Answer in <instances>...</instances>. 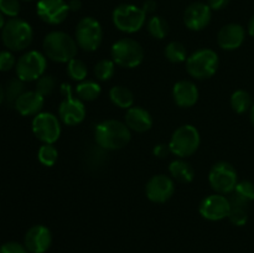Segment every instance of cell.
Returning <instances> with one entry per match:
<instances>
[{
	"label": "cell",
	"mask_w": 254,
	"mask_h": 253,
	"mask_svg": "<svg viewBox=\"0 0 254 253\" xmlns=\"http://www.w3.org/2000/svg\"><path fill=\"white\" fill-rule=\"evenodd\" d=\"M131 139L130 129L117 119H107L94 128V140L104 150H118L128 145Z\"/></svg>",
	"instance_id": "1"
},
{
	"label": "cell",
	"mask_w": 254,
	"mask_h": 253,
	"mask_svg": "<svg viewBox=\"0 0 254 253\" xmlns=\"http://www.w3.org/2000/svg\"><path fill=\"white\" fill-rule=\"evenodd\" d=\"M45 56L51 61L68 63L78 51L76 40L64 31H52L45 36L42 42Z\"/></svg>",
	"instance_id": "2"
},
{
	"label": "cell",
	"mask_w": 254,
	"mask_h": 253,
	"mask_svg": "<svg viewBox=\"0 0 254 253\" xmlns=\"http://www.w3.org/2000/svg\"><path fill=\"white\" fill-rule=\"evenodd\" d=\"M34 40L31 25L20 17H11L1 30V41L10 51H24Z\"/></svg>",
	"instance_id": "3"
},
{
	"label": "cell",
	"mask_w": 254,
	"mask_h": 253,
	"mask_svg": "<svg viewBox=\"0 0 254 253\" xmlns=\"http://www.w3.org/2000/svg\"><path fill=\"white\" fill-rule=\"evenodd\" d=\"M186 71L196 79H207L217 72L220 59L211 49H201L186 60Z\"/></svg>",
	"instance_id": "4"
},
{
	"label": "cell",
	"mask_w": 254,
	"mask_h": 253,
	"mask_svg": "<svg viewBox=\"0 0 254 253\" xmlns=\"http://www.w3.org/2000/svg\"><path fill=\"white\" fill-rule=\"evenodd\" d=\"M111 56L114 63L123 68H135L143 62L144 50L136 40L123 37L113 44Z\"/></svg>",
	"instance_id": "5"
},
{
	"label": "cell",
	"mask_w": 254,
	"mask_h": 253,
	"mask_svg": "<svg viewBox=\"0 0 254 253\" xmlns=\"http://www.w3.org/2000/svg\"><path fill=\"white\" fill-rule=\"evenodd\" d=\"M200 133L191 124H185L176 129L169 141L171 154L178 158H188L193 155L200 146Z\"/></svg>",
	"instance_id": "6"
},
{
	"label": "cell",
	"mask_w": 254,
	"mask_h": 253,
	"mask_svg": "<svg viewBox=\"0 0 254 253\" xmlns=\"http://www.w3.org/2000/svg\"><path fill=\"white\" fill-rule=\"evenodd\" d=\"M113 24L119 31L126 34H134L144 26L146 21V14L141 7L131 4H122L114 9Z\"/></svg>",
	"instance_id": "7"
},
{
	"label": "cell",
	"mask_w": 254,
	"mask_h": 253,
	"mask_svg": "<svg viewBox=\"0 0 254 253\" xmlns=\"http://www.w3.org/2000/svg\"><path fill=\"white\" fill-rule=\"evenodd\" d=\"M74 40L79 49L87 52H93L101 46L103 40V29L98 20L94 17H83L77 24Z\"/></svg>",
	"instance_id": "8"
},
{
	"label": "cell",
	"mask_w": 254,
	"mask_h": 253,
	"mask_svg": "<svg viewBox=\"0 0 254 253\" xmlns=\"http://www.w3.org/2000/svg\"><path fill=\"white\" fill-rule=\"evenodd\" d=\"M208 183L216 193L228 195L232 193L238 183V175L235 166L227 161H217L211 168Z\"/></svg>",
	"instance_id": "9"
},
{
	"label": "cell",
	"mask_w": 254,
	"mask_h": 253,
	"mask_svg": "<svg viewBox=\"0 0 254 253\" xmlns=\"http://www.w3.org/2000/svg\"><path fill=\"white\" fill-rule=\"evenodd\" d=\"M46 56L39 51H29L19 57L15 66L16 77L24 82L37 81L46 71Z\"/></svg>",
	"instance_id": "10"
},
{
	"label": "cell",
	"mask_w": 254,
	"mask_h": 253,
	"mask_svg": "<svg viewBox=\"0 0 254 253\" xmlns=\"http://www.w3.org/2000/svg\"><path fill=\"white\" fill-rule=\"evenodd\" d=\"M61 91L64 94V99L59 107V116L61 122L66 126H77L82 123L86 117V107L83 102L72 96V89L69 84H62Z\"/></svg>",
	"instance_id": "11"
},
{
	"label": "cell",
	"mask_w": 254,
	"mask_h": 253,
	"mask_svg": "<svg viewBox=\"0 0 254 253\" xmlns=\"http://www.w3.org/2000/svg\"><path fill=\"white\" fill-rule=\"evenodd\" d=\"M32 131L44 144H54L61 135V122L55 114L41 112L32 119Z\"/></svg>",
	"instance_id": "12"
},
{
	"label": "cell",
	"mask_w": 254,
	"mask_h": 253,
	"mask_svg": "<svg viewBox=\"0 0 254 253\" xmlns=\"http://www.w3.org/2000/svg\"><path fill=\"white\" fill-rule=\"evenodd\" d=\"M36 12L37 16L46 24L60 25L68 16V2L64 0H39Z\"/></svg>",
	"instance_id": "13"
},
{
	"label": "cell",
	"mask_w": 254,
	"mask_h": 253,
	"mask_svg": "<svg viewBox=\"0 0 254 253\" xmlns=\"http://www.w3.org/2000/svg\"><path fill=\"white\" fill-rule=\"evenodd\" d=\"M230 198L221 193H213L200 203V215L208 221H221L230 215Z\"/></svg>",
	"instance_id": "14"
},
{
	"label": "cell",
	"mask_w": 254,
	"mask_h": 253,
	"mask_svg": "<svg viewBox=\"0 0 254 253\" xmlns=\"http://www.w3.org/2000/svg\"><path fill=\"white\" fill-rule=\"evenodd\" d=\"M175 192L173 179L166 175H154L149 179L145 186L146 197L155 203H164L170 200Z\"/></svg>",
	"instance_id": "15"
},
{
	"label": "cell",
	"mask_w": 254,
	"mask_h": 253,
	"mask_svg": "<svg viewBox=\"0 0 254 253\" xmlns=\"http://www.w3.org/2000/svg\"><path fill=\"white\" fill-rule=\"evenodd\" d=\"M212 10L205 2H192L184 12V24L192 31H201L210 25Z\"/></svg>",
	"instance_id": "16"
},
{
	"label": "cell",
	"mask_w": 254,
	"mask_h": 253,
	"mask_svg": "<svg viewBox=\"0 0 254 253\" xmlns=\"http://www.w3.org/2000/svg\"><path fill=\"white\" fill-rule=\"evenodd\" d=\"M52 243V233L46 226L35 225L24 237V246L30 253H45Z\"/></svg>",
	"instance_id": "17"
},
{
	"label": "cell",
	"mask_w": 254,
	"mask_h": 253,
	"mask_svg": "<svg viewBox=\"0 0 254 253\" xmlns=\"http://www.w3.org/2000/svg\"><path fill=\"white\" fill-rule=\"evenodd\" d=\"M246 37V30L240 24H227L221 27L217 35V44L221 49L233 51L241 47Z\"/></svg>",
	"instance_id": "18"
},
{
	"label": "cell",
	"mask_w": 254,
	"mask_h": 253,
	"mask_svg": "<svg viewBox=\"0 0 254 253\" xmlns=\"http://www.w3.org/2000/svg\"><path fill=\"white\" fill-rule=\"evenodd\" d=\"M173 98L174 102L181 108H190L198 101L197 87L193 82L186 79L176 82L173 88Z\"/></svg>",
	"instance_id": "19"
},
{
	"label": "cell",
	"mask_w": 254,
	"mask_h": 253,
	"mask_svg": "<svg viewBox=\"0 0 254 253\" xmlns=\"http://www.w3.org/2000/svg\"><path fill=\"white\" fill-rule=\"evenodd\" d=\"M45 104V97L36 91H25L14 104V108L21 116H36L41 113V109Z\"/></svg>",
	"instance_id": "20"
},
{
	"label": "cell",
	"mask_w": 254,
	"mask_h": 253,
	"mask_svg": "<svg viewBox=\"0 0 254 253\" xmlns=\"http://www.w3.org/2000/svg\"><path fill=\"white\" fill-rule=\"evenodd\" d=\"M126 124L130 130L136 133H145L153 126L151 114L143 107H130L126 113Z\"/></svg>",
	"instance_id": "21"
},
{
	"label": "cell",
	"mask_w": 254,
	"mask_h": 253,
	"mask_svg": "<svg viewBox=\"0 0 254 253\" xmlns=\"http://www.w3.org/2000/svg\"><path fill=\"white\" fill-rule=\"evenodd\" d=\"M230 218L231 222L236 226H245L248 221V201L243 200L236 193H231L230 197Z\"/></svg>",
	"instance_id": "22"
},
{
	"label": "cell",
	"mask_w": 254,
	"mask_h": 253,
	"mask_svg": "<svg viewBox=\"0 0 254 253\" xmlns=\"http://www.w3.org/2000/svg\"><path fill=\"white\" fill-rule=\"evenodd\" d=\"M169 173L173 179L183 184H190L195 179V170L191 164L181 158L171 161L169 165Z\"/></svg>",
	"instance_id": "23"
},
{
	"label": "cell",
	"mask_w": 254,
	"mask_h": 253,
	"mask_svg": "<svg viewBox=\"0 0 254 253\" xmlns=\"http://www.w3.org/2000/svg\"><path fill=\"white\" fill-rule=\"evenodd\" d=\"M109 98L112 103L123 109H129L134 104V94L124 86H114L109 91Z\"/></svg>",
	"instance_id": "24"
},
{
	"label": "cell",
	"mask_w": 254,
	"mask_h": 253,
	"mask_svg": "<svg viewBox=\"0 0 254 253\" xmlns=\"http://www.w3.org/2000/svg\"><path fill=\"white\" fill-rule=\"evenodd\" d=\"M252 97L245 89L235 91L231 96V107L238 114H243L252 108Z\"/></svg>",
	"instance_id": "25"
},
{
	"label": "cell",
	"mask_w": 254,
	"mask_h": 253,
	"mask_svg": "<svg viewBox=\"0 0 254 253\" xmlns=\"http://www.w3.org/2000/svg\"><path fill=\"white\" fill-rule=\"evenodd\" d=\"M76 93L81 101H96L101 94V86L94 81H82L77 86Z\"/></svg>",
	"instance_id": "26"
},
{
	"label": "cell",
	"mask_w": 254,
	"mask_h": 253,
	"mask_svg": "<svg viewBox=\"0 0 254 253\" xmlns=\"http://www.w3.org/2000/svg\"><path fill=\"white\" fill-rule=\"evenodd\" d=\"M164 54H165L166 60L173 63H181L188 60V50L185 45L179 41H173L166 45Z\"/></svg>",
	"instance_id": "27"
},
{
	"label": "cell",
	"mask_w": 254,
	"mask_h": 253,
	"mask_svg": "<svg viewBox=\"0 0 254 253\" xmlns=\"http://www.w3.org/2000/svg\"><path fill=\"white\" fill-rule=\"evenodd\" d=\"M148 31L154 39L163 40L169 34V24L164 17L153 16L148 21Z\"/></svg>",
	"instance_id": "28"
},
{
	"label": "cell",
	"mask_w": 254,
	"mask_h": 253,
	"mask_svg": "<svg viewBox=\"0 0 254 253\" xmlns=\"http://www.w3.org/2000/svg\"><path fill=\"white\" fill-rule=\"evenodd\" d=\"M5 101L14 107L16 99L25 92V82L20 78L10 79L5 87Z\"/></svg>",
	"instance_id": "29"
},
{
	"label": "cell",
	"mask_w": 254,
	"mask_h": 253,
	"mask_svg": "<svg viewBox=\"0 0 254 253\" xmlns=\"http://www.w3.org/2000/svg\"><path fill=\"white\" fill-rule=\"evenodd\" d=\"M114 72H116V63L113 60H101L94 66V76L98 81H109L114 76Z\"/></svg>",
	"instance_id": "30"
},
{
	"label": "cell",
	"mask_w": 254,
	"mask_h": 253,
	"mask_svg": "<svg viewBox=\"0 0 254 253\" xmlns=\"http://www.w3.org/2000/svg\"><path fill=\"white\" fill-rule=\"evenodd\" d=\"M67 73L74 81L82 82L86 79L87 74H88V68L82 60L74 57L67 63Z\"/></svg>",
	"instance_id": "31"
},
{
	"label": "cell",
	"mask_w": 254,
	"mask_h": 253,
	"mask_svg": "<svg viewBox=\"0 0 254 253\" xmlns=\"http://www.w3.org/2000/svg\"><path fill=\"white\" fill-rule=\"evenodd\" d=\"M39 161L45 166H54L59 159V151L54 144H42L37 151Z\"/></svg>",
	"instance_id": "32"
},
{
	"label": "cell",
	"mask_w": 254,
	"mask_h": 253,
	"mask_svg": "<svg viewBox=\"0 0 254 253\" xmlns=\"http://www.w3.org/2000/svg\"><path fill=\"white\" fill-rule=\"evenodd\" d=\"M55 87H56V79L51 74H44L40 77L36 81V89L35 91L39 92L41 96L46 97L54 92Z\"/></svg>",
	"instance_id": "33"
},
{
	"label": "cell",
	"mask_w": 254,
	"mask_h": 253,
	"mask_svg": "<svg viewBox=\"0 0 254 253\" xmlns=\"http://www.w3.org/2000/svg\"><path fill=\"white\" fill-rule=\"evenodd\" d=\"M233 193L240 196L243 200L251 202V201L254 200V184L250 180L238 181L235 190H233Z\"/></svg>",
	"instance_id": "34"
},
{
	"label": "cell",
	"mask_w": 254,
	"mask_h": 253,
	"mask_svg": "<svg viewBox=\"0 0 254 253\" xmlns=\"http://www.w3.org/2000/svg\"><path fill=\"white\" fill-rule=\"evenodd\" d=\"M20 9V0H0V12L5 16L17 17Z\"/></svg>",
	"instance_id": "35"
},
{
	"label": "cell",
	"mask_w": 254,
	"mask_h": 253,
	"mask_svg": "<svg viewBox=\"0 0 254 253\" xmlns=\"http://www.w3.org/2000/svg\"><path fill=\"white\" fill-rule=\"evenodd\" d=\"M16 66V60H15L12 51H0V72H7Z\"/></svg>",
	"instance_id": "36"
},
{
	"label": "cell",
	"mask_w": 254,
	"mask_h": 253,
	"mask_svg": "<svg viewBox=\"0 0 254 253\" xmlns=\"http://www.w3.org/2000/svg\"><path fill=\"white\" fill-rule=\"evenodd\" d=\"M0 253H30L26 250L24 245L19 242H14V241H10V242L4 243V245L0 246Z\"/></svg>",
	"instance_id": "37"
},
{
	"label": "cell",
	"mask_w": 254,
	"mask_h": 253,
	"mask_svg": "<svg viewBox=\"0 0 254 253\" xmlns=\"http://www.w3.org/2000/svg\"><path fill=\"white\" fill-rule=\"evenodd\" d=\"M154 155L158 156V158H165L169 155V153H171L170 148H169V144H158L155 145L153 150Z\"/></svg>",
	"instance_id": "38"
},
{
	"label": "cell",
	"mask_w": 254,
	"mask_h": 253,
	"mask_svg": "<svg viewBox=\"0 0 254 253\" xmlns=\"http://www.w3.org/2000/svg\"><path fill=\"white\" fill-rule=\"evenodd\" d=\"M231 0H208L207 5L211 7V10H222L230 4Z\"/></svg>",
	"instance_id": "39"
},
{
	"label": "cell",
	"mask_w": 254,
	"mask_h": 253,
	"mask_svg": "<svg viewBox=\"0 0 254 253\" xmlns=\"http://www.w3.org/2000/svg\"><path fill=\"white\" fill-rule=\"evenodd\" d=\"M156 7H158V5H156V1L155 0H146V1H144V5L141 9L145 11V14H153L154 11L156 10Z\"/></svg>",
	"instance_id": "40"
},
{
	"label": "cell",
	"mask_w": 254,
	"mask_h": 253,
	"mask_svg": "<svg viewBox=\"0 0 254 253\" xmlns=\"http://www.w3.org/2000/svg\"><path fill=\"white\" fill-rule=\"evenodd\" d=\"M68 7H69V11H78V10L82 7L81 0H69Z\"/></svg>",
	"instance_id": "41"
},
{
	"label": "cell",
	"mask_w": 254,
	"mask_h": 253,
	"mask_svg": "<svg viewBox=\"0 0 254 253\" xmlns=\"http://www.w3.org/2000/svg\"><path fill=\"white\" fill-rule=\"evenodd\" d=\"M248 34L252 37H254V15L251 17L250 22H248Z\"/></svg>",
	"instance_id": "42"
},
{
	"label": "cell",
	"mask_w": 254,
	"mask_h": 253,
	"mask_svg": "<svg viewBox=\"0 0 254 253\" xmlns=\"http://www.w3.org/2000/svg\"><path fill=\"white\" fill-rule=\"evenodd\" d=\"M4 101H5V91L4 88H2L1 84H0V106H1Z\"/></svg>",
	"instance_id": "43"
},
{
	"label": "cell",
	"mask_w": 254,
	"mask_h": 253,
	"mask_svg": "<svg viewBox=\"0 0 254 253\" xmlns=\"http://www.w3.org/2000/svg\"><path fill=\"white\" fill-rule=\"evenodd\" d=\"M5 19H4V15L1 14V12H0V31H1L2 30V27H4V25H5Z\"/></svg>",
	"instance_id": "44"
},
{
	"label": "cell",
	"mask_w": 254,
	"mask_h": 253,
	"mask_svg": "<svg viewBox=\"0 0 254 253\" xmlns=\"http://www.w3.org/2000/svg\"><path fill=\"white\" fill-rule=\"evenodd\" d=\"M250 117H251V122H252V124L254 126V104L252 106V108H251Z\"/></svg>",
	"instance_id": "45"
},
{
	"label": "cell",
	"mask_w": 254,
	"mask_h": 253,
	"mask_svg": "<svg viewBox=\"0 0 254 253\" xmlns=\"http://www.w3.org/2000/svg\"><path fill=\"white\" fill-rule=\"evenodd\" d=\"M24 1H31V0H24Z\"/></svg>",
	"instance_id": "46"
}]
</instances>
